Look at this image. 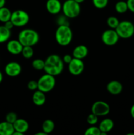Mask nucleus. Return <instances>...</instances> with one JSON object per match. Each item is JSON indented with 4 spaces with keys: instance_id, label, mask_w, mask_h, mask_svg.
<instances>
[{
    "instance_id": "19",
    "label": "nucleus",
    "mask_w": 134,
    "mask_h": 135,
    "mask_svg": "<svg viewBox=\"0 0 134 135\" xmlns=\"http://www.w3.org/2000/svg\"><path fill=\"white\" fill-rule=\"evenodd\" d=\"M14 132L13 124L7 121L0 123V135H13Z\"/></svg>"
},
{
    "instance_id": "10",
    "label": "nucleus",
    "mask_w": 134,
    "mask_h": 135,
    "mask_svg": "<svg viewBox=\"0 0 134 135\" xmlns=\"http://www.w3.org/2000/svg\"><path fill=\"white\" fill-rule=\"evenodd\" d=\"M68 65V71L71 75L74 76L81 75L84 70V63L82 59L73 57Z\"/></svg>"
},
{
    "instance_id": "21",
    "label": "nucleus",
    "mask_w": 134,
    "mask_h": 135,
    "mask_svg": "<svg viewBox=\"0 0 134 135\" xmlns=\"http://www.w3.org/2000/svg\"><path fill=\"white\" fill-rule=\"evenodd\" d=\"M55 123L51 119H46L42 124V131L47 134L52 133L55 129Z\"/></svg>"
},
{
    "instance_id": "8",
    "label": "nucleus",
    "mask_w": 134,
    "mask_h": 135,
    "mask_svg": "<svg viewBox=\"0 0 134 135\" xmlns=\"http://www.w3.org/2000/svg\"><path fill=\"white\" fill-rule=\"evenodd\" d=\"M120 37L115 29H108L102 32L101 40L106 46H114L119 41Z\"/></svg>"
},
{
    "instance_id": "12",
    "label": "nucleus",
    "mask_w": 134,
    "mask_h": 135,
    "mask_svg": "<svg viewBox=\"0 0 134 135\" xmlns=\"http://www.w3.org/2000/svg\"><path fill=\"white\" fill-rule=\"evenodd\" d=\"M62 5L59 0H47L45 4L46 9L51 15L59 14L62 11Z\"/></svg>"
},
{
    "instance_id": "11",
    "label": "nucleus",
    "mask_w": 134,
    "mask_h": 135,
    "mask_svg": "<svg viewBox=\"0 0 134 135\" xmlns=\"http://www.w3.org/2000/svg\"><path fill=\"white\" fill-rule=\"evenodd\" d=\"M21 72H22V67L20 64L17 62H9L5 67V74L11 77H15L18 76Z\"/></svg>"
},
{
    "instance_id": "7",
    "label": "nucleus",
    "mask_w": 134,
    "mask_h": 135,
    "mask_svg": "<svg viewBox=\"0 0 134 135\" xmlns=\"http://www.w3.org/2000/svg\"><path fill=\"white\" fill-rule=\"evenodd\" d=\"M11 21L14 26L22 27L27 25L30 21L28 13L22 9H18L12 12Z\"/></svg>"
},
{
    "instance_id": "28",
    "label": "nucleus",
    "mask_w": 134,
    "mask_h": 135,
    "mask_svg": "<svg viewBox=\"0 0 134 135\" xmlns=\"http://www.w3.org/2000/svg\"><path fill=\"white\" fill-rule=\"evenodd\" d=\"M109 0H92L95 7L99 9H102L107 6Z\"/></svg>"
},
{
    "instance_id": "2",
    "label": "nucleus",
    "mask_w": 134,
    "mask_h": 135,
    "mask_svg": "<svg viewBox=\"0 0 134 135\" xmlns=\"http://www.w3.org/2000/svg\"><path fill=\"white\" fill-rule=\"evenodd\" d=\"M73 39V32L69 25H59L55 32V40L61 46H68Z\"/></svg>"
},
{
    "instance_id": "33",
    "label": "nucleus",
    "mask_w": 134,
    "mask_h": 135,
    "mask_svg": "<svg viewBox=\"0 0 134 135\" xmlns=\"http://www.w3.org/2000/svg\"><path fill=\"white\" fill-rule=\"evenodd\" d=\"M126 2L127 4L128 10L134 13V0H127Z\"/></svg>"
},
{
    "instance_id": "17",
    "label": "nucleus",
    "mask_w": 134,
    "mask_h": 135,
    "mask_svg": "<svg viewBox=\"0 0 134 135\" xmlns=\"http://www.w3.org/2000/svg\"><path fill=\"white\" fill-rule=\"evenodd\" d=\"M13 127H14V131L24 134L28 130L29 124L28 121L25 119H17L15 122L13 123Z\"/></svg>"
},
{
    "instance_id": "27",
    "label": "nucleus",
    "mask_w": 134,
    "mask_h": 135,
    "mask_svg": "<svg viewBox=\"0 0 134 135\" xmlns=\"http://www.w3.org/2000/svg\"><path fill=\"white\" fill-rule=\"evenodd\" d=\"M84 134L85 135H101V131L99 127L91 125V127L85 130Z\"/></svg>"
},
{
    "instance_id": "34",
    "label": "nucleus",
    "mask_w": 134,
    "mask_h": 135,
    "mask_svg": "<svg viewBox=\"0 0 134 135\" xmlns=\"http://www.w3.org/2000/svg\"><path fill=\"white\" fill-rule=\"evenodd\" d=\"M4 26H5L7 28L9 29V30H11V29L14 26V25H13V22H11V20H9V21L4 22Z\"/></svg>"
},
{
    "instance_id": "36",
    "label": "nucleus",
    "mask_w": 134,
    "mask_h": 135,
    "mask_svg": "<svg viewBox=\"0 0 134 135\" xmlns=\"http://www.w3.org/2000/svg\"><path fill=\"white\" fill-rule=\"evenodd\" d=\"M5 3H6V0H0V8L5 6Z\"/></svg>"
},
{
    "instance_id": "24",
    "label": "nucleus",
    "mask_w": 134,
    "mask_h": 135,
    "mask_svg": "<svg viewBox=\"0 0 134 135\" xmlns=\"http://www.w3.org/2000/svg\"><path fill=\"white\" fill-rule=\"evenodd\" d=\"M120 22V21H119V19L114 16H110L106 20V24H107L108 26L112 29L116 28L118 25H119Z\"/></svg>"
},
{
    "instance_id": "39",
    "label": "nucleus",
    "mask_w": 134,
    "mask_h": 135,
    "mask_svg": "<svg viewBox=\"0 0 134 135\" xmlns=\"http://www.w3.org/2000/svg\"><path fill=\"white\" fill-rule=\"evenodd\" d=\"M75 1H76V2L77 3H83L84 2V1H85V0H74Z\"/></svg>"
},
{
    "instance_id": "18",
    "label": "nucleus",
    "mask_w": 134,
    "mask_h": 135,
    "mask_svg": "<svg viewBox=\"0 0 134 135\" xmlns=\"http://www.w3.org/2000/svg\"><path fill=\"white\" fill-rule=\"evenodd\" d=\"M32 101L37 106H42L44 105L46 102L45 93L39 90H36L32 95Z\"/></svg>"
},
{
    "instance_id": "29",
    "label": "nucleus",
    "mask_w": 134,
    "mask_h": 135,
    "mask_svg": "<svg viewBox=\"0 0 134 135\" xmlns=\"http://www.w3.org/2000/svg\"><path fill=\"white\" fill-rule=\"evenodd\" d=\"M98 116L93 113H91L87 117V122L90 125H95L98 123Z\"/></svg>"
},
{
    "instance_id": "22",
    "label": "nucleus",
    "mask_w": 134,
    "mask_h": 135,
    "mask_svg": "<svg viewBox=\"0 0 134 135\" xmlns=\"http://www.w3.org/2000/svg\"><path fill=\"white\" fill-rule=\"evenodd\" d=\"M12 12L5 6L0 8V21L2 22H5L11 19Z\"/></svg>"
},
{
    "instance_id": "1",
    "label": "nucleus",
    "mask_w": 134,
    "mask_h": 135,
    "mask_svg": "<svg viewBox=\"0 0 134 135\" xmlns=\"http://www.w3.org/2000/svg\"><path fill=\"white\" fill-rule=\"evenodd\" d=\"M63 69L64 62L59 55L51 54L45 60V67L43 70L45 73L56 76L61 74Z\"/></svg>"
},
{
    "instance_id": "23",
    "label": "nucleus",
    "mask_w": 134,
    "mask_h": 135,
    "mask_svg": "<svg viewBox=\"0 0 134 135\" xmlns=\"http://www.w3.org/2000/svg\"><path fill=\"white\" fill-rule=\"evenodd\" d=\"M115 10L117 13H120V14L127 12V11L128 10L127 2L124 1H118L115 5Z\"/></svg>"
},
{
    "instance_id": "35",
    "label": "nucleus",
    "mask_w": 134,
    "mask_h": 135,
    "mask_svg": "<svg viewBox=\"0 0 134 135\" xmlns=\"http://www.w3.org/2000/svg\"><path fill=\"white\" fill-rule=\"evenodd\" d=\"M130 115L134 119V104L131 106V109H130Z\"/></svg>"
},
{
    "instance_id": "37",
    "label": "nucleus",
    "mask_w": 134,
    "mask_h": 135,
    "mask_svg": "<svg viewBox=\"0 0 134 135\" xmlns=\"http://www.w3.org/2000/svg\"><path fill=\"white\" fill-rule=\"evenodd\" d=\"M35 135H47V134H46L45 132H43V131H42V132H38V133H35Z\"/></svg>"
},
{
    "instance_id": "30",
    "label": "nucleus",
    "mask_w": 134,
    "mask_h": 135,
    "mask_svg": "<svg viewBox=\"0 0 134 135\" xmlns=\"http://www.w3.org/2000/svg\"><path fill=\"white\" fill-rule=\"evenodd\" d=\"M18 119L17 117V115L16 114V113L13 112H11L9 113H8L5 116V121H7V122L11 123L13 124L16 121V120Z\"/></svg>"
},
{
    "instance_id": "9",
    "label": "nucleus",
    "mask_w": 134,
    "mask_h": 135,
    "mask_svg": "<svg viewBox=\"0 0 134 135\" xmlns=\"http://www.w3.org/2000/svg\"><path fill=\"white\" fill-rule=\"evenodd\" d=\"M110 110L109 104L104 101L99 100L94 102L91 107V113L98 117L107 115Z\"/></svg>"
},
{
    "instance_id": "38",
    "label": "nucleus",
    "mask_w": 134,
    "mask_h": 135,
    "mask_svg": "<svg viewBox=\"0 0 134 135\" xmlns=\"http://www.w3.org/2000/svg\"><path fill=\"white\" fill-rule=\"evenodd\" d=\"M3 78V74H2V73L0 71V84H1V82H2Z\"/></svg>"
},
{
    "instance_id": "4",
    "label": "nucleus",
    "mask_w": 134,
    "mask_h": 135,
    "mask_svg": "<svg viewBox=\"0 0 134 135\" xmlns=\"http://www.w3.org/2000/svg\"><path fill=\"white\" fill-rule=\"evenodd\" d=\"M62 11L67 18H76L81 11L80 4L74 0H66L62 5Z\"/></svg>"
},
{
    "instance_id": "13",
    "label": "nucleus",
    "mask_w": 134,
    "mask_h": 135,
    "mask_svg": "<svg viewBox=\"0 0 134 135\" xmlns=\"http://www.w3.org/2000/svg\"><path fill=\"white\" fill-rule=\"evenodd\" d=\"M23 46L18 40H12L9 41L7 44V50L13 55H18L22 52Z\"/></svg>"
},
{
    "instance_id": "3",
    "label": "nucleus",
    "mask_w": 134,
    "mask_h": 135,
    "mask_svg": "<svg viewBox=\"0 0 134 135\" xmlns=\"http://www.w3.org/2000/svg\"><path fill=\"white\" fill-rule=\"evenodd\" d=\"M18 40L23 46L33 47L39 42V35L38 32L34 29L26 28L20 32Z\"/></svg>"
},
{
    "instance_id": "15",
    "label": "nucleus",
    "mask_w": 134,
    "mask_h": 135,
    "mask_svg": "<svg viewBox=\"0 0 134 135\" xmlns=\"http://www.w3.org/2000/svg\"><path fill=\"white\" fill-rule=\"evenodd\" d=\"M114 121L111 119L106 118L102 120L99 125V128L101 131V135H106L114 128Z\"/></svg>"
},
{
    "instance_id": "14",
    "label": "nucleus",
    "mask_w": 134,
    "mask_h": 135,
    "mask_svg": "<svg viewBox=\"0 0 134 135\" xmlns=\"http://www.w3.org/2000/svg\"><path fill=\"white\" fill-rule=\"evenodd\" d=\"M106 90L112 95H118L122 92L123 85L118 80H112L106 85Z\"/></svg>"
},
{
    "instance_id": "16",
    "label": "nucleus",
    "mask_w": 134,
    "mask_h": 135,
    "mask_svg": "<svg viewBox=\"0 0 134 135\" xmlns=\"http://www.w3.org/2000/svg\"><path fill=\"white\" fill-rule=\"evenodd\" d=\"M89 54V50L88 47L85 45H79L72 51V56L74 58L80 59H84Z\"/></svg>"
},
{
    "instance_id": "20",
    "label": "nucleus",
    "mask_w": 134,
    "mask_h": 135,
    "mask_svg": "<svg viewBox=\"0 0 134 135\" xmlns=\"http://www.w3.org/2000/svg\"><path fill=\"white\" fill-rule=\"evenodd\" d=\"M11 35V30L7 28L5 26H0V44L7 42Z\"/></svg>"
},
{
    "instance_id": "5",
    "label": "nucleus",
    "mask_w": 134,
    "mask_h": 135,
    "mask_svg": "<svg viewBox=\"0 0 134 135\" xmlns=\"http://www.w3.org/2000/svg\"><path fill=\"white\" fill-rule=\"evenodd\" d=\"M56 84L55 76L49 74L45 73L40 76L38 80V90L47 93L49 92L55 88Z\"/></svg>"
},
{
    "instance_id": "32",
    "label": "nucleus",
    "mask_w": 134,
    "mask_h": 135,
    "mask_svg": "<svg viewBox=\"0 0 134 135\" xmlns=\"http://www.w3.org/2000/svg\"><path fill=\"white\" fill-rule=\"evenodd\" d=\"M73 59V56L72 55H70V54H66L63 56V61L64 62V63H66L68 64L70 62L72 61V59Z\"/></svg>"
},
{
    "instance_id": "25",
    "label": "nucleus",
    "mask_w": 134,
    "mask_h": 135,
    "mask_svg": "<svg viewBox=\"0 0 134 135\" xmlns=\"http://www.w3.org/2000/svg\"><path fill=\"white\" fill-rule=\"evenodd\" d=\"M21 54L25 59H30L34 55V50L32 46H23Z\"/></svg>"
},
{
    "instance_id": "31",
    "label": "nucleus",
    "mask_w": 134,
    "mask_h": 135,
    "mask_svg": "<svg viewBox=\"0 0 134 135\" xmlns=\"http://www.w3.org/2000/svg\"><path fill=\"white\" fill-rule=\"evenodd\" d=\"M27 87L30 90H38V81L34 80H30L28 83Z\"/></svg>"
},
{
    "instance_id": "6",
    "label": "nucleus",
    "mask_w": 134,
    "mask_h": 135,
    "mask_svg": "<svg viewBox=\"0 0 134 135\" xmlns=\"http://www.w3.org/2000/svg\"><path fill=\"white\" fill-rule=\"evenodd\" d=\"M115 30L120 38L123 39H127L134 35V25L129 21L120 22Z\"/></svg>"
},
{
    "instance_id": "26",
    "label": "nucleus",
    "mask_w": 134,
    "mask_h": 135,
    "mask_svg": "<svg viewBox=\"0 0 134 135\" xmlns=\"http://www.w3.org/2000/svg\"><path fill=\"white\" fill-rule=\"evenodd\" d=\"M32 66L35 70H43L45 67V61L41 59H35L32 63Z\"/></svg>"
}]
</instances>
